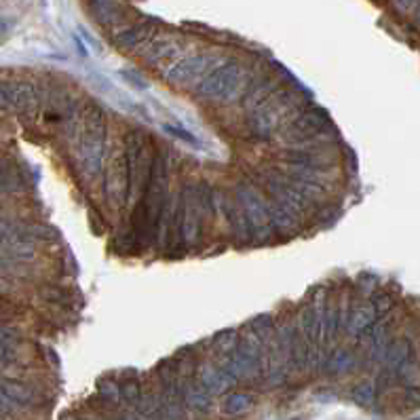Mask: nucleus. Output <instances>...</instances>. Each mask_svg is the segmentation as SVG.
<instances>
[{
    "label": "nucleus",
    "instance_id": "6e6552de",
    "mask_svg": "<svg viewBox=\"0 0 420 420\" xmlns=\"http://www.w3.org/2000/svg\"><path fill=\"white\" fill-rule=\"evenodd\" d=\"M420 0H393V7L399 11V13H410L414 7H418Z\"/></svg>",
    "mask_w": 420,
    "mask_h": 420
},
{
    "label": "nucleus",
    "instance_id": "0eeeda50",
    "mask_svg": "<svg viewBox=\"0 0 420 420\" xmlns=\"http://www.w3.org/2000/svg\"><path fill=\"white\" fill-rule=\"evenodd\" d=\"M17 186H19V179H17L15 171H11L3 161H0V191L13 193Z\"/></svg>",
    "mask_w": 420,
    "mask_h": 420
},
{
    "label": "nucleus",
    "instance_id": "9d476101",
    "mask_svg": "<svg viewBox=\"0 0 420 420\" xmlns=\"http://www.w3.org/2000/svg\"><path fill=\"white\" fill-rule=\"evenodd\" d=\"M7 262H9V260H7V256H5V254H0V266H5Z\"/></svg>",
    "mask_w": 420,
    "mask_h": 420
},
{
    "label": "nucleus",
    "instance_id": "f257e3e1",
    "mask_svg": "<svg viewBox=\"0 0 420 420\" xmlns=\"http://www.w3.org/2000/svg\"><path fill=\"white\" fill-rule=\"evenodd\" d=\"M245 70L239 62H224L199 81L197 93L209 102H230L243 87Z\"/></svg>",
    "mask_w": 420,
    "mask_h": 420
},
{
    "label": "nucleus",
    "instance_id": "20e7f679",
    "mask_svg": "<svg viewBox=\"0 0 420 420\" xmlns=\"http://www.w3.org/2000/svg\"><path fill=\"white\" fill-rule=\"evenodd\" d=\"M154 34H156V30H154L152 24H136V26L125 28L123 32H118L116 45L123 47V49H129V51L146 49L156 38Z\"/></svg>",
    "mask_w": 420,
    "mask_h": 420
},
{
    "label": "nucleus",
    "instance_id": "39448f33",
    "mask_svg": "<svg viewBox=\"0 0 420 420\" xmlns=\"http://www.w3.org/2000/svg\"><path fill=\"white\" fill-rule=\"evenodd\" d=\"M182 53V45H179L175 38H154L146 49H144V57L150 66H161L171 62L173 57H177Z\"/></svg>",
    "mask_w": 420,
    "mask_h": 420
},
{
    "label": "nucleus",
    "instance_id": "f03ea898",
    "mask_svg": "<svg viewBox=\"0 0 420 420\" xmlns=\"http://www.w3.org/2000/svg\"><path fill=\"white\" fill-rule=\"evenodd\" d=\"M220 59L209 55V53H199V55H188L173 62L167 72L165 79L173 85H191V83H199L201 79H205L218 64Z\"/></svg>",
    "mask_w": 420,
    "mask_h": 420
},
{
    "label": "nucleus",
    "instance_id": "7ed1b4c3",
    "mask_svg": "<svg viewBox=\"0 0 420 420\" xmlns=\"http://www.w3.org/2000/svg\"><path fill=\"white\" fill-rule=\"evenodd\" d=\"M5 95V102L13 110H28L38 104V91L30 83H7L0 87Z\"/></svg>",
    "mask_w": 420,
    "mask_h": 420
},
{
    "label": "nucleus",
    "instance_id": "423d86ee",
    "mask_svg": "<svg viewBox=\"0 0 420 420\" xmlns=\"http://www.w3.org/2000/svg\"><path fill=\"white\" fill-rule=\"evenodd\" d=\"M163 127H165V131L167 134H171L173 138H177V140H182L184 144H188V146H193V148H197V150H203V142L195 136V134H191L184 125H171V123H163Z\"/></svg>",
    "mask_w": 420,
    "mask_h": 420
},
{
    "label": "nucleus",
    "instance_id": "9b49d317",
    "mask_svg": "<svg viewBox=\"0 0 420 420\" xmlns=\"http://www.w3.org/2000/svg\"><path fill=\"white\" fill-rule=\"evenodd\" d=\"M418 24H420V3H418Z\"/></svg>",
    "mask_w": 420,
    "mask_h": 420
},
{
    "label": "nucleus",
    "instance_id": "1a4fd4ad",
    "mask_svg": "<svg viewBox=\"0 0 420 420\" xmlns=\"http://www.w3.org/2000/svg\"><path fill=\"white\" fill-rule=\"evenodd\" d=\"M121 76H125L129 83H136L138 87H144V89L148 87V83H146L140 74H136V72H121Z\"/></svg>",
    "mask_w": 420,
    "mask_h": 420
}]
</instances>
